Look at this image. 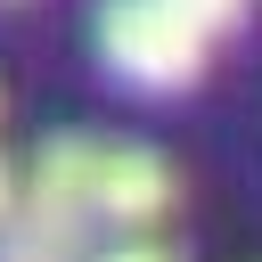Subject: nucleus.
I'll return each instance as SVG.
<instances>
[{
    "instance_id": "1",
    "label": "nucleus",
    "mask_w": 262,
    "mask_h": 262,
    "mask_svg": "<svg viewBox=\"0 0 262 262\" xmlns=\"http://www.w3.org/2000/svg\"><path fill=\"white\" fill-rule=\"evenodd\" d=\"M98 57H106L115 82L172 98V90H188V82L205 74L213 41L188 33L164 0H106V8H98Z\"/></svg>"
},
{
    "instance_id": "2",
    "label": "nucleus",
    "mask_w": 262,
    "mask_h": 262,
    "mask_svg": "<svg viewBox=\"0 0 262 262\" xmlns=\"http://www.w3.org/2000/svg\"><path fill=\"white\" fill-rule=\"evenodd\" d=\"M180 205V180L164 164V147H139V139H98V164H90V221L98 229H156L164 213Z\"/></svg>"
},
{
    "instance_id": "3",
    "label": "nucleus",
    "mask_w": 262,
    "mask_h": 262,
    "mask_svg": "<svg viewBox=\"0 0 262 262\" xmlns=\"http://www.w3.org/2000/svg\"><path fill=\"white\" fill-rule=\"evenodd\" d=\"M90 221H74V213H49V205H33V196H16L8 205V221H0V262H90Z\"/></svg>"
},
{
    "instance_id": "4",
    "label": "nucleus",
    "mask_w": 262,
    "mask_h": 262,
    "mask_svg": "<svg viewBox=\"0 0 262 262\" xmlns=\"http://www.w3.org/2000/svg\"><path fill=\"white\" fill-rule=\"evenodd\" d=\"M188 33H205V41H221V33H237V16H246V0H164Z\"/></svg>"
},
{
    "instance_id": "5",
    "label": "nucleus",
    "mask_w": 262,
    "mask_h": 262,
    "mask_svg": "<svg viewBox=\"0 0 262 262\" xmlns=\"http://www.w3.org/2000/svg\"><path fill=\"white\" fill-rule=\"evenodd\" d=\"M90 262H180V254L156 246V237H123V246H106V254H90Z\"/></svg>"
},
{
    "instance_id": "6",
    "label": "nucleus",
    "mask_w": 262,
    "mask_h": 262,
    "mask_svg": "<svg viewBox=\"0 0 262 262\" xmlns=\"http://www.w3.org/2000/svg\"><path fill=\"white\" fill-rule=\"evenodd\" d=\"M8 205H16V172H8V156H0V221H8Z\"/></svg>"
}]
</instances>
